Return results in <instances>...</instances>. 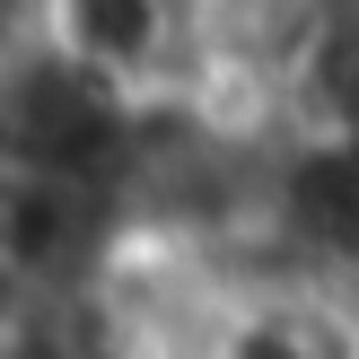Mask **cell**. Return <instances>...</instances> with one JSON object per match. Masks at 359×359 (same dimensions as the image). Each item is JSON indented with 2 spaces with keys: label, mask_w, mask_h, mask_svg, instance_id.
Returning a JSON list of instances; mask_svg holds the SVG:
<instances>
[{
  "label": "cell",
  "mask_w": 359,
  "mask_h": 359,
  "mask_svg": "<svg viewBox=\"0 0 359 359\" xmlns=\"http://www.w3.org/2000/svg\"><path fill=\"white\" fill-rule=\"evenodd\" d=\"M167 9H149V0H70V9L44 18L53 53H70L79 70H97V79L132 88L140 70H158V53H167Z\"/></svg>",
  "instance_id": "cell-2"
},
{
  "label": "cell",
  "mask_w": 359,
  "mask_h": 359,
  "mask_svg": "<svg viewBox=\"0 0 359 359\" xmlns=\"http://www.w3.org/2000/svg\"><path fill=\"white\" fill-rule=\"evenodd\" d=\"M280 228L325 263H359V132L307 140L280 167Z\"/></svg>",
  "instance_id": "cell-1"
}]
</instances>
